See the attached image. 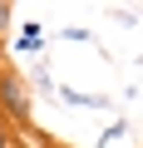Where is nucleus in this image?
<instances>
[{"label":"nucleus","instance_id":"nucleus-1","mask_svg":"<svg viewBox=\"0 0 143 148\" xmlns=\"http://www.w3.org/2000/svg\"><path fill=\"white\" fill-rule=\"evenodd\" d=\"M0 104H5V114L15 123H30V89L20 74H0Z\"/></svg>","mask_w":143,"mask_h":148},{"label":"nucleus","instance_id":"nucleus-2","mask_svg":"<svg viewBox=\"0 0 143 148\" xmlns=\"http://www.w3.org/2000/svg\"><path fill=\"white\" fill-rule=\"evenodd\" d=\"M59 104H69V109H109V94H79V89H59Z\"/></svg>","mask_w":143,"mask_h":148},{"label":"nucleus","instance_id":"nucleus-3","mask_svg":"<svg viewBox=\"0 0 143 148\" xmlns=\"http://www.w3.org/2000/svg\"><path fill=\"white\" fill-rule=\"evenodd\" d=\"M15 45H20L25 54H30V49H40V45H44V30H40L35 20H25V25H20V35H15Z\"/></svg>","mask_w":143,"mask_h":148},{"label":"nucleus","instance_id":"nucleus-4","mask_svg":"<svg viewBox=\"0 0 143 148\" xmlns=\"http://www.w3.org/2000/svg\"><path fill=\"white\" fill-rule=\"evenodd\" d=\"M30 79H35V89H40V94H49V89H54V79H49V69H44V64H35Z\"/></svg>","mask_w":143,"mask_h":148},{"label":"nucleus","instance_id":"nucleus-5","mask_svg":"<svg viewBox=\"0 0 143 148\" xmlns=\"http://www.w3.org/2000/svg\"><path fill=\"white\" fill-rule=\"evenodd\" d=\"M123 133H128V119H114V123H109L99 138H104V143H114V138H123Z\"/></svg>","mask_w":143,"mask_h":148},{"label":"nucleus","instance_id":"nucleus-6","mask_svg":"<svg viewBox=\"0 0 143 148\" xmlns=\"http://www.w3.org/2000/svg\"><path fill=\"white\" fill-rule=\"evenodd\" d=\"M10 15H15V10L5 5V0H0V30H10Z\"/></svg>","mask_w":143,"mask_h":148}]
</instances>
